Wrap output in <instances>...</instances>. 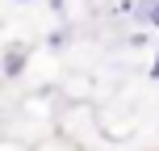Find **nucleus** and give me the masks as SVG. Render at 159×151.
Returning <instances> with one entry per match:
<instances>
[{"instance_id": "obj_1", "label": "nucleus", "mask_w": 159, "mask_h": 151, "mask_svg": "<svg viewBox=\"0 0 159 151\" xmlns=\"http://www.w3.org/2000/svg\"><path fill=\"white\" fill-rule=\"evenodd\" d=\"M30 67V42H8L0 50V76L4 80H21Z\"/></svg>"}, {"instance_id": "obj_5", "label": "nucleus", "mask_w": 159, "mask_h": 151, "mask_svg": "<svg viewBox=\"0 0 159 151\" xmlns=\"http://www.w3.org/2000/svg\"><path fill=\"white\" fill-rule=\"evenodd\" d=\"M13 4H34V0H13Z\"/></svg>"}, {"instance_id": "obj_4", "label": "nucleus", "mask_w": 159, "mask_h": 151, "mask_svg": "<svg viewBox=\"0 0 159 151\" xmlns=\"http://www.w3.org/2000/svg\"><path fill=\"white\" fill-rule=\"evenodd\" d=\"M147 80H159V55H155V63H151V72H147Z\"/></svg>"}, {"instance_id": "obj_2", "label": "nucleus", "mask_w": 159, "mask_h": 151, "mask_svg": "<svg viewBox=\"0 0 159 151\" xmlns=\"http://www.w3.org/2000/svg\"><path fill=\"white\" fill-rule=\"evenodd\" d=\"M130 13H134L143 25L159 30V0H134V8H130Z\"/></svg>"}, {"instance_id": "obj_3", "label": "nucleus", "mask_w": 159, "mask_h": 151, "mask_svg": "<svg viewBox=\"0 0 159 151\" xmlns=\"http://www.w3.org/2000/svg\"><path fill=\"white\" fill-rule=\"evenodd\" d=\"M50 50H59V46H63V42H71V30H55V34H50Z\"/></svg>"}]
</instances>
